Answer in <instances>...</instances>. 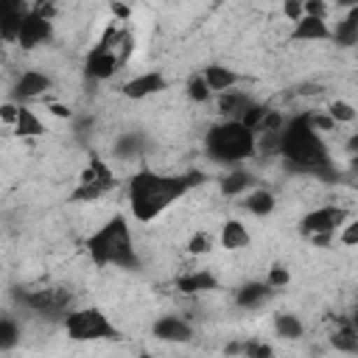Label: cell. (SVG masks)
<instances>
[{
	"label": "cell",
	"mask_w": 358,
	"mask_h": 358,
	"mask_svg": "<svg viewBox=\"0 0 358 358\" xmlns=\"http://www.w3.org/2000/svg\"><path fill=\"white\" fill-rule=\"evenodd\" d=\"M145 148H148V140H145L140 131H129V134H120V137L115 140L112 154H115L117 159H143Z\"/></svg>",
	"instance_id": "cell-20"
},
{
	"label": "cell",
	"mask_w": 358,
	"mask_h": 358,
	"mask_svg": "<svg viewBox=\"0 0 358 358\" xmlns=\"http://www.w3.org/2000/svg\"><path fill=\"white\" fill-rule=\"evenodd\" d=\"M330 25L327 20H319V17H299L291 28V39L294 42H327L330 39Z\"/></svg>",
	"instance_id": "cell-16"
},
{
	"label": "cell",
	"mask_w": 358,
	"mask_h": 358,
	"mask_svg": "<svg viewBox=\"0 0 358 358\" xmlns=\"http://www.w3.org/2000/svg\"><path fill=\"white\" fill-rule=\"evenodd\" d=\"M255 140H257V134L249 131L241 120H221L207 129L204 151L213 162L238 168L241 162H246L255 154Z\"/></svg>",
	"instance_id": "cell-4"
},
{
	"label": "cell",
	"mask_w": 358,
	"mask_h": 358,
	"mask_svg": "<svg viewBox=\"0 0 358 358\" xmlns=\"http://www.w3.org/2000/svg\"><path fill=\"white\" fill-rule=\"evenodd\" d=\"M64 333L70 341H117L120 330L101 308H73L64 313Z\"/></svg>",
	"instance_id": "cell-5"
},
{
	"label": "cell",
	"mask_w": 358,
	"mask_h": 358,
	"mask_svg": "<svg viewBox=\"0 0 358 358\" xmlns=\"http://www.w3.org/2000/svg\"><path fill=\"white\" fill-rule=\"evenodd\" d=\"M352 218V213L341 204H324L316 207L310 213H305L299 218V235L302 238H316V235H336L347 221Z\"/></svg>",
	"instance_id": "cell-7"
},
{
	"label": "cell",
	"mask_w": 358,
	"mask_h": 358,
	"mask_svg": "<svg viewBox=\"0 0 358 358\" xmlns=\"http://www.w3.org/2000/svg\"><path fill=\"white\" fill-rule=\"evenodd\" d=\"M204 182L201 171H187V173H159L148 165L137 168L129 176V210L140 224H151L157 215H162L173 201L185 199L193 187Z\"/></svg>",
	"instance_id": "cell-1"
},
{
	"label": "cell",
	"mask_w": 358,
	"mask_h": 358,
	"mask_svg": "<svg viewBox=\"0 0 358 358\" xmlns=\"http://www.w3.org/2000/svg\"><path fill=\"white\" fill-rule=\"evenodd\" d=\"M330 39L341 48H352L358 42V11L352 8L341 22H336V31H330Z\"/></svg>",
	"instance_id": "cell-26"
},
{
	"label": "cell",
	"mask_w": 358,
	"mask_h": 358,
	"mask_svg": "<svg viewBox=\"0 0 358 358\" xmlns=\"http://www.w3.org/2000/svg\"><path fill=\"white\" fill-rule=\"evenodd\" d=\"M120 59L115 56V50H90L87 62H84V73L95 81H106L120 70Z\"/></svg>",
	"instance_id": "cell-15"
},
{
	"label": "cell",
	"mask_w": 358,
	"mask_h": 358,
	"mask_svg": "<svg viewBox=\"0 0 358 358\" xmlns=\"http://www.w3.org/2000/svg\"><path fill=\"white\" fill-rule=\"evenodd\" d=\"M333 123H352L355 120V106L350 103V101H341V98H336L330 106H327V112H324Z\"/></svg>",
	"instance_id": "cell-29"
},
{
	"label": "cell",
	"mask_w": 358,
	"mask_h": 358,
	"mask_svg": "<svg viewBox=\"0 0 358 358\" xmlns=\"http://www.w3.org/2000/svg\"><path fill=\"white\" fill-rule=\"evenodd\" d=\"M280 157H282L285 168L294 171V173H308V176H316L322 182H336L338 179L330 148L322 140V134L310 126L308 112L296 115L291 123L282 126V131H280Z\"/></svg>",
	"instance_id": "cell-2"
},
{
	"label": "cell",
	"mask_w": 358,
	"mask_h": 358,
	"mask_svg": "<svg viewBox=\"0 0 358 358\" xmlns=\"http://www.w3.org/2000/svg\"><path fill=\"white\" fill-rule=\"evenodd\" d=\"M22 333H20V324L8 316H0V352L3 350H14L20 344Z\"/></svg>",
	"instance_id": "cell-28"
},
{
	"label": "cell",
	"mask_w": 358,
	"mask_h": 358,
	"mask_svg": "<svg viewBox=\"0 0 358 358\" xmlns=\"http://www.w3.org/2000/svg\"><path fill=\"white\" fill-rule=\"evenodd\" d=\"M271 324H274V333H277L280 338H285V341H296V338L305 336V324H302V319H299L296 313L277 310L274 319H271Z\"/></svg>",
	"instance_id": "cell-24"
},
{
	"label": "cell",
	"mask_w": 358,
	"mask_h": 358,
	"mask_svg": "<svg viewBox=\"0 0 358 358\" xmlns=\"http://www.w3.org/2000/svg\"><path fill=\"white\" fill-rule=\"evenodd\" d=\"M42 131H45V126H42V120L36 117V112L28 109V106H20L17 120H14V134H20V137H36V134H42Z\"/></svg>",
	"instance_id": "cell-27"
},
{
	"label": "cell",
	"mask_w": 358,
	"mask_h": 358,
	"mask_svg": "<svg viewBox=\"0 0 358 358\" xmlns=\"http://www.w3.org/2000/svg\"><path fill=\"white\" fill-rule=\"evenodd\" d=\"M271 288L266 282H257V280H249L243 282L238 291H235V305L238 308H260L266 299H268Z\"/></svg>",
	"instance_id": "cell-23"
},
{
	"label": "cell",
	"mask_w": 358,
	"mask_h": 358,
	"mask_svg": "<svg viewBox=\"0 0 358 358\" xmlns=\"http://www.w3.org/2000/svg\"><path fill=\"white\" fill-rule=\"evenodd\" d=\"M210 252H213V235L207 229H196L187 238V255L199 257V255H210Z\"/></svg>",
	"instance_id": "cell-30"
},
{
	"label": "cell",
	"mask_w": 358,
	"mask_h": 358,
	"mask_svg": "<svg viewBox=\"0 0 358 358\" xmlns=\"http://www.w3.org/2000/svg\"><path fill=\"white\" fill-rule=\"evenodd\" d=\"M28 11L31 6L22 0H0V39L3 42H17L20 25Z\"/></svg>",
	"instance_id": "cell-13"
},
{
	"label": "cell",
	"mask_w": 358,
	"mask_h": 358,
	"mask_svg": "<svg viewBox=\"0 0 358 358\" xmlns=\"http://www.w3.org/2000/svg\"><path fill=\"white\" fill-rule=\"evenodd\" d=\"M282 17L291 20V22H296V20L302 17V3H299V0H285V3H282Z\"/></svg>",
	"instance_id": "cell-37"
},
{
	"label": "cell",
	"mask_w": 358,
	"mask_h": 358,
	"mask_svg": "<svg viewBox=\"0 0 358 358\" xmlns=\"http://www.w3.org/2000/svg\"><path fill=\"white\" fill-rule=\"evenodd\" d=\"M252 103H255V101H252L246 92L229 90V92H221V95H218V112H221L227 120H241L243 112H246Z\"/></svg>",
	"instance_id": "cell-22"
},
{
	"label": "cell",
	"mask_w": 358,
	"mask_h": 358,
	"mask_svg": "<svg viewBox=\"0 0 358 358\" xmlns=\"http://www.w3.org/2000/svg\"><path fill=\"white\" fill-rule=\"evenodd\" d=\"M302 17L327 20V3H322V0H302Z\"/></svg>",
	"instance_id": "cell-36"
},
{
	"label": "cell",
	"mask_w": 358,
	"mask_h": 358,
	"mask_svg": "<svg viewBox=\"0 0 358 358\" xmlns=\"http://www.w3.org/2000/svg\"><path fill=\"white\" fill-rule=\"evenodd\" d=\"M117 187V179L109 168V162L103 157H90V162L84 165V171L78 173V185L70 193V201L87 204V201H98L106 193H112Z\"/></svg>",
	"instance_id": "cell-6"
},
{
	"label": "cell",
	"mask_w": 358,
	"mask_h": 358,
	"mask_svg": "<svg viewBox=\"0 0 358 358\" xmlns=\"http://www.w3.org/2000/svg\"><path fill=\"white\" fill-rule=\"evenodd\" d=\"M221 246L229 249V252H238V249H246L249 246V229L243 227V221L238 218H227L221 224V235H218Z\"/></svg>",
	"instance_id": "cell-21"
},
{
	"label": "cell",
	"mask_w": 358,
	"mask_h": 358,
	"mask_svg": "<svg viewBox=\"0 0 358 358\" xmlns=\"http://www.w3.org/2000/svg\"><path fill=\"white\" fill-rule=\"evenodd\" d=\"M347 151H350V154H355V151H358V134H352V137L347 140Z\"/></svg>",
	"instance_id": "cell-41"
},
{
	"label": "cell",
	"mask_w": 358,
	"mask_h": 358,
	"mask_svg": "<svg viewBox=\"0 0 358 358\" xmlns=\"http://www.w3.org/2000/svg\"><path fill=\"white\" fill-rule=\"evenodd\" d=\"M48 109H50L53 117H62V120H70V117H73V109H70V106H62V103H53V101H50Z\"/></svg>",
	"instance_id": "cell-39"
},
{
	"label": "cell",
	"mask_w": 358,
	"mask_h": 358,
	"mask_svg": "<svg viewBox=\"0 0 358 358\" xmlns=\"http://www.w3.org/2000/svg\"><path fill=\"white\" fill-rule=\"evenodd\" d=\"M187 98H190V101H196V103H204V101H210V98H213V92H210L207 81L201 78V73H193V76L187 78Z\"/></svg>",
	"instance_id": "cell-32"
},
{
	"label": "cell",
	"mask_w": 358,
	"mask_h": 358,
	"mask_svg": "<svg viewBox=\"0 0 358 358\" xmlns=\"http://www.w3.org/2000/svg\"><path fill=\"white\" fill-rule=\"evenodd\" d=\"M336 238H338L344 246H355V243H358V221L350 218V221L336 232Z\"/></svg>",
	"instance_id": "cell-35"
},
{
	"label": "cell",
	"mask_w": 358,
	"mask_h": 358,
	"mask_svg": "<svg viewBox=\"0 0 358 358\" xmlns=\"http://www.w3.org/2000/svg\"><path fill=\"white\" fill-rule=\"evenodd\" d=\"M255 185H257V176H255V173H249L246 168H232V171H229V173H224V176H221V182H218L221 193H224V196H229V199L243 196L246 190H255Z\"/></svg>",
	"instance_id": "cell-19"
},
{
	"label": "cell",
	"mask_w": 358,
	"mask_h": 358,
	"mask_svg": "<svg viewBox=\"0 0 358 358\" xmlns=\"http://www.w3.org/2000/svg\"><path fill=\"white\" fill-rule=\"evenodd\" d=\"M50 39H53V20L42 17V14H36V11L31 8V11L25 14L22 25H20L17 45H20L22 50H34V48H39V45H45V42H50Z\"/></svg>",
	"instance_id": "cell-9"
},
{
	"label": "cell",
	"mask_w": 358,
	"mask_h": 358,
	"mask_svg": "<svg viewBox=\"0 0 358 358\" xmlns=\"http://www.w3.org/2000/svg\"><path fill=\"white\" fill-rule=\"evenodd\" d=\"M109 11H112L117 20H129V17H131V8H129V6H123V3H112V6H109Z\"/></svg>",
	"instance_id": "cell-40"
},
{
	"label": "cell",
	"mask_w": 358,
	"mask_h": 358,
	"mask_svg": "<svg viewBox=\"0 0 358 358\" xmlns=\"http://www.w3.org/2000/svg\"><path fill=\"white\" fill-rule=\"evenodd\" d=\"M137 358H154V355H151V352H140Z\"/></svg>",
	"instance_id": "cell-42"
},
{
	"label": "cell",
	"mask_w": 358,
	"mask_h": 358,
	"mask_svg": "<svg viewBox=\"0 0 358 358\" xmlns=\"http://www.w3.org/2000/svg\"><path fill=\"white\" fill-rule=\"evenodd\" d=\"M0 45H3V39H0Z\"/></svg>",
	"instance_id": "cell-43"
},
{
	"label": "cell",
	"mask_w": 358,
	"mask_h": 358,
	"mask_svg": "<svg viewBox=\"0 0 358 358\" xmlns=\"http://www.w3.org/2000/svg\"><path fill=\"white\" fill-rule=\"evenodd\" d=\"M243 207H246L252 215H260V218H263V215L274 213L277 199H274V193H271V190H266V187H255V190H249V193H246Z\"/></svg>",
	"instance_id": "cell-25"
},
{
	"label": "cell",
	"mask_w": 358,
	"mask_h": 358,
	"mask_svg": "<svg viewBox=\"0 0 358 358\" xmlns=\"http://www.w3.org/2000/svg\"><path fill=\"white\" fill-rule=\"evenodd\" d=\"M238 355H243V358H274V347L268 341L249 338V341H241Z\"/></svg>",
	"instance_id": "cell-31"
},
{
	"label": "cell",
	"mask_w": 358,
	"mask_h": 358,
	"mask_svg": "<svg viewBox=\"0 0 358 358\" xmlns=\"http://www.w3.org/2000/svg\"><path fill=\"white\" fill-rule=\"evenodd\" d=\"M84 249L98 268H106V266L140 268V255L134 249V238H131V229H129V221L123 213H115L112 218H106L84 241Z\"/></svg>",
	"instance_id": "cell-3"
},
{
	"label": "cell",
	"mask_w": 358,
	"mask_h": 358,
	"mask_svg": "<svg viewBox=\"0 0 358 358\" xmlns=\"http://www.w3.org/2000/svg\"><path fill=\"white\" fill-rule=\"evenodd\" d=\"M330 347L338 350V352H347V355L358 352V330H355L352 316H341L338 319L336 330L330 333Z\"/></svg>",
	"instance_id": "cell-18"
},
{
	"label": "cell",
	"mask_w": 358,
	"mask_h": 358,
	"mask_svg": "<svg viewBox=\"0 0 358 358\" xmlns=\"http://www.w3.org/2000/svg\"><path fill=\"white\" fill-rule=\"evenodd\" d=\"M291 282V271L285 266H271L268 274H266V285L268 288H285Z\"/></svg>",
	"instance_id": "cell-34"
},
{
	"label": "cell",
	"mask_w": 358,
	"mask_h": 358,
	"mask_svg": "<svg viewBox=\"0 0 358 358\" xmlns=\"http://www.w3.org/2000/svg\"><path fill=\"white\" fill-rule=\"evenodd\" d=\"M17 112H20V106H17L14 101L0 103V120H6V123H11V126H14V120H17Z\"/></svg>",
	"instance_id": "cell-38"
},
{
	"label": "cell",
	"mask_w": 358,
	"mask_h": 358,
	"mask_svg": "<svg viewBox=\"0 0 358 358\" xmlns=\"http://www.w3.org/2000/svg\"><path fill=\"white\" fill-rule=\"evenodd\" d=\"M151 333H154V338H159V341H171V344H187V341L193 338V327H190V322L182 319V316H173V313L159 316V319L154 322Z\"/></svg>",
	"instance_id": "cell-12"
},
{
	"label": "cell",
	"mask_w": 358,
	"mask_h": 358,
	"mask_svg": "<svg viewBox=\"0 0 358 358\" xmlns=\"http://www.w3.org/2000/svg\"><path fill=\"white\" fill-rule=\"evenodd\" d=\"M266 112H268V106H263V103H252L246 112H243V117H241V123L249 129V131H257L260 129V123H263V117H266Z\"/></svg>",
	"instance_id": "cell-33"
},
{
	"label": "cell",
	"mask_w": 358,
	"mask_h": 358,
	"mask_svg": "<svg viewBox=\"0 0 358 358\" xmlns=\"http://www.w3.org/2000/svg\"><path fill=\"white\" fill-rule=\"evenodd\" d=\"M176 291L179 294H207V291H218V277L210 268H193L176 277Z\"/></svg>",
	"instance_id": "cell-14"
},
{
	"label": "cell",
	"mask_w": 358,
	"mask_h": 358,
	"mask_svg": "<svg viewBox=\"0 0 358 358\" xmlns=\"http://www.w3.org/2000/svg\"><path fill=\"white\" fill-rule=\"evenodd\" d=\"M20 302L34 310V313H42V316H59V313H67L73 310V294L67 288H31V291H22L20 294Z\"/></svg>",
	"instance_id": "cell-8"
},
{
	"label": "cell",
	"mask_w": 358,
	"mask_h": 358,
	"mask_svg": "<svg viewBox=\"0 0 358 358\" xmlns=\"http://www.w3.org/2000/svg\"><path fill=\"white\" fill-rule=\"evenodd\" d=\"M201 78L207 81L210 92H215V95L229 92L235 84H241V81H243V76H241V73H235L232 67H224V64H207V67L201 70Z\"/></svg>",
	"instance_id": "cell-17"
},
{
	"label": "cell",
	"mask_w": 358,
	"mask_h": 358,
	"mask_svg": "<svg viewBox=\"0 0 358 358\" xmlns=\"http://www.w3.org/2000/svg\"><path fill=\"white\" fill-rule=\"evenodd\" d=\"M162 90H168V78H165L159 70L140 73V76L129 78V81L120 87V92H123L129 101H143V98L157 95V92H162Z\"/></svg>",
	"instance_id": "cell-11"
},
{
	"label": "cell",
	"mask_w": 358,
	"mask_h": 358,
	"mask_svg": "<svg viewBox=\"0 0 358 358\" xmlns=\"http://www.w3.org/2000/svg\"><path fill=\"white\" fill-rule=\"evenodd\" d=\"M50 76L42 73V70H22L11 87V98L17 106H25V101H34L39 95H45L50 90Z\"/></svg>",
	"instance_id": "cell-10"
}]
</instances>
